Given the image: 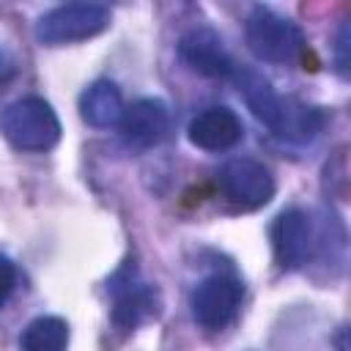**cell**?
Segmentation results:
<instances>
[{"mask_svg": "<svg viewBox=\"0 0 351 351\" xmlns=\"http://www.w3.org/2000/svg\"><path fill=\"white\" fill-rule=\"evenodd\" d=\"M0 132L22 151H49L60 140V121L44 99L27 96L0 112Z\"/></svg>", "mask_w": 351, "mask_h": 351, "instance_id": "6da1fadb", "label": "cell"}, {"mask_svg": "<svg viewBox=\"0 0 351 351\" xmlns=\"http://www.w3.org/2000/svg\"><path fill=\"white\" fill-rule=\"evenodd\" d=\"M244 36L252 55L266 63H291L299 58L304 47L299 27L285 16L274 14L271 8H252Z\"/></svg>", "mask_w": 351, "mask_h": 351, "instance_id": "7a4b0ae2", "label": "cell"}, {"mask_svg": "<svg viewBox=\"0 0 351 351\" xmlns=\"http://www.w3.org/2000/svg\"><path fill=\"white\" fill-rule=\"evenodd\" d=\"M110 25V11L96 3H69L47 11L36 22V38L41 44L58 47L71 41H85L99 36Z\"/></svg>", "mask_w": 351, "mask_h": 351, "instance_id": "3957f363", "label": "cell"}, {"mask_svg": "<svg viewBox=\"0 0 351 351\" xmlns=\"http://www.w3.org/2000/svg\"><path fill=\"white\" fill-rule=\"evenodd\" d=\"M241 299H244L241 280L230 274H211L192 293V315L203 329L217 332L236 318Z\"/></svg>", "mask_w": 351, "mask_h": 351, "instance_id": "277c9868", "label": "cell"}, {"mask_svg": "<svg viewBox=\"0 0 351 351\" xmlns=\"http://www.w3.org/2000/svg\"><path fill=\"white\" fill-rule=\"evenodd\" d=\"M219 189L236 208L252 211L271 200L274 178L269 167H263L255 159H230L219 170Z\"/></svg>", "mask_w": 351, "mask_h": 351, "instance_id": "5b68a950", "label": "cell"}, {"mask_svg": "<svg viewBox=\"0 0 351 351\" xmlns=\"http://www.w3.org/2000/svg\"><path fill=\"white\" fill-rule=\"evenodd\" d=\"M178 55L192 71H197L203 77H211V80H225L236 71L233 58L228 55L222 38L208 27L189 30L178 41Z\"/></svg>", "mask_w": 351, "mask_h": 351, "instance_id": "8992f818", "label": "cell"}, {"mask_svg": "<svg viewBox=\"0 0 351 351\" xmlns=\"http://www.w3.org/2000/svg\"><path fill=\"white\" fill-rule=\"evenodd\" d=\"M167 107L159 99H137L123 110L121 118V137L132 151H145L162 143L167 134Z\"/></svg>", "mask_w": 351, "mask_h": 351, "instance_id": "52a82bcc", "label": "cell"}, {"mask_svg": "<svg viewBox=\"0 0 351 351\" xmlns=\"http://www.w3.org/2000/svg\"><path fill=\"white\" fill-rule=\"evenodd\" d=\"M271 247L282 269H299L302 263H307L310 250H313L310 217L299 208L282 211L271 225Z\"/></svg>", "mask_w": 351, "mask_h": 351, "instance_id": "ba28073f", "label": "cell"}, {"mask_svg": "<svg viewBox=\"0 0 351 351\" xmlns=\"http://www.w3.org/2000/svg\"><path fill=\"white\" fill-rule=\"evenodd\" d=\"M244 137L239 115L228 107H208L189 123V143L203 151H228Z\"/></svg>", "mask_w": 351, "mask_h": 351, "instance_id": "9c48e42d", "label": "cell"}, {"mask_svg": "<svg viewBox=\"0 0 351 351\" xmlns=\"http://www.w3.org/2000/svg\"><path fill=\"white\" fill-rule=\"evenodd\" d=\"M236 74V85H239V93L244 96V101H247V107L252 110V115L263 123V126H269L274 134L280 132V123H282V118H285V107H288V99H282L274 88H271V82L266 80V77H261L258 71H252V69H236L233 71Z\"/></svg>", "mask_w": 351, "mask_h": 351, "instance_id": "30bf717a", "label": "cell"}, {"mask_svg": "<svg viewBox=\"0 0 351 351\" xmlns=\"http://www.w3.org/2000/svg\"><path fill=\"white\" fill-rule=\"evenodd\" d=\"M123 96L118 90L115 82L110 80H96L90 82L82 96H80V112L82 118L96 126V129H110V126H118L121 118H123Z\"/></svg>", "mask_w": 351, "mask_h": 351, "instance_id": "8fae6325", "label": "cell"}, {"mask_svg": "<svg viewBox=\"0 0 351 351\" xmlns=\"http://www.w3.org/2000/svg\"><path fill=\"white\" fill-rule=\"evenodd\" d=\"M159 313V293L156 288L151 285H126L118 299H115V307H112V321L121 326V329H137L143 321L154 318Z\"/></svg>", "mask_w": 351, "mask_h": 351, "instance_id": "7c38bea8", "label": "cell"}, {"mask_svg": "<svg viewBox=\"0 0 351 351\" xmlns=\"http://www.w3.org/2000/svg\"><path fill=\"white\" fill-rule=\"evenodd\" d=\"M69 324L58 315H41L30 321L19 337V351H66Z\"/></svg>", "mask_w": 351, "mask_h": 351, "instance_id": "4fadbf2b", "label": "cell"}, {"mask_svg": "<svg viewBox=\"0 0 351 351\" xmlns=\"http://www.w3.org/2000/svg\"><path fill=\"white\" fill-rule=\"evenodd\" d=\"M14 288H16V266L5 255H0V307L11 299Z\"/></svg>", "mask_w": 351, "mask_h": 351, "instance_id": "5bb4252c", "label": "cell"}, {"mask_svg": "<svg viewBox=\"0 0 351 351\" xmlns=\"http://www.w3.org/2000/svg\"><path fill=\"white\" fill-rule=\"evenodd\" d=\"M346 47H348V25L340 27L337 33V69L346 74V66H348V58H346Z\"/></svg>", "mask_w": 351, "mask_h": 351, "instance_id": "9a60e30c", "label": "cell"}, {"mask_svg": "<svg viewBox=\"0 0 351 351\" xmlns=\"http://www.w3.org/2000/svg\"><path fill=\"white\" fill-rule=\"evenodd\" d=\"M11 74H14V58L0 47V85L5 80H11Z\"/></svg>", "mask_w": 351, "mask_h": 351, "instance_id": "2e32d148", "label": "cell"}]
</instances>
